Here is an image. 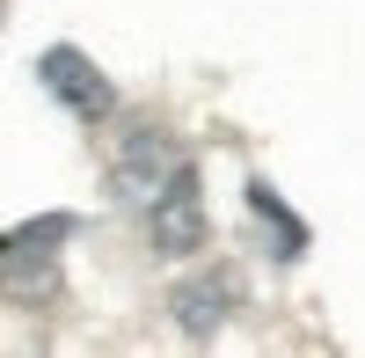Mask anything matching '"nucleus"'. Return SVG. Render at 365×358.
<instances>
[{"label": "nucleus", "mask_w": 365, "mask_h": 358, "mask_svg": "<svg viewBox=\"0 0 365 358\" xmlns=\"http://www.w3.org/2000/svg\"><path fill=\"white\" fill-rule=\"evenodd\" d=\"M66 234H73L66 213L15 227L8 242H0V292H8V300H51L58 292V242H66Z\"/></svg>", "instance_id": "obj_1"}, {"label": "nucleus", "mask_w": 365, "mask_h": 358, "mask_svg": "<svg viewBox=\"0 0 365 358\" xmlns=\"http://www.w3.org/2000/svg\"><path fill=\"white\" fill-rule=\"evenodd\" d=\"M146 234H154L161 256H197L205 249V190H197V168L190 161H182L161 183V198L146 205Z\"/></svg>", "instance_id": "obj_2"}, {"label": "nucleus", "mask_w": 365, "mask_h": 358, "mask_svg": "<svg viewBox=\"0 0 365 358\" xmlns=\"http://www.w3.org/2000/svg\"><path fill=\"white\" fill-rule=\"evenodd\" d=\"M182 168V154H175V139L168 132H125V146L110 154V190L125 198V205H154L161 198V183Z\"/></svg>", "instance_id": "obj_3"}, {"label": "nucleus", "mask_w": 365, "mask_h": 358, "mask_svg": "<svg viewBox=\"0 0 365 358\" xmlns=\"http://www.w3.org/2000/svg\"><path fill=\"white\" fill-rule=\"evenodd\" d=\"M37 81H44L51 96L81 117V125H103V117H110V103H117V96H110V81L96 73V58H88V51H73V44H51V51L37 58Z\"/></svg>", "instance_id": "obj_4"}, {"label": "nucleus", "mask_w": 365, "mask_h": 358, "mask_svg": "<svg viewBox=\"0 0 365 358\" xmlns=\"http://www.w3.org/2000/svg\"><path fill=\"white\" fill-rule=\"evenodd\" d=\"M234 300H241V278L234 271H205V278H190V285H175V322H182V337H212L220 322L234 314Z\"/></svg>", "instance_id": "obj_5"}, {"label": "nucleus", "mask_w": 365, "mask_h": 358, "mask_svg": "<svg viewBox=\"0 0 365 358\" xmlns=\"http://www.w3.org/2000/svg\"><path fill=\"white\" fill-rule=\"evenodd\" d=\"M249 205H256V213H263L270 227H278V242H285L278 256H299V249H307V227H299V220H292V213H285V205H278V198H270L263 183H249Z\"/></svg>", "instance_id": "obj_6"}]
</instances>
